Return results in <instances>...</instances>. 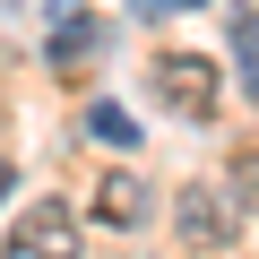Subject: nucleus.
<instances>
[{
  "instance_id": "obj_2",
  "label": "nucleus",
  "mask_w": 259,
  "mask_h": 259,
  "mask_svg": "<svg viewBox=\"0 0 259 259\" xmlns=\"http://www.w3.org/2000/svg\"><path fill=\"white\" fill-rule=\"evenodd\" d=\"M9 250H18V259H78V216H69V199H35V207L18 216V233H9Z\"/></svg>"
},
{
  "instance_id": "obj_8",
  "label": "nucleus",
  "mask_w": 259,
  "mask_h": 259,
  "mask_svg": "<svg viewBox=\"0 0 259 259\" xmlns=\"http://www.w3.org/2000/svg\"><path fill=\"white\" fill-rule=\"evenodd\" d=\"M233 190H242V199L259 207V147H250V156H233Z\"/></svg>"
},
{
  "instance_id": "obj_7",
  "label": "nucleus",
  "mask_w": 259,
  "mask_h": 259,
  "mask_svg": "<svg viewBox=\"0 0 259 259\" xmlns=\"http://www.w3.org/2000/svg\"><path fill=\"white\" fill-rule=\"evenodd\" d=\"M233 52H242V69H250V104H259V18H250V9H233Z\"/></svg>"
},
{
  "instance_id": "obj_4",
  "label": "nucleus",
  "mask_w": 259,
  "mask_h": 259,
  "mask_svg": "<svg viewBox=\"0 0 259 259\" xmlns=\"http://www.w3.org/2000/svg\"><path fill=\"white\" fill-rule=\"evenodd\" d=\"M95 44H104V26H95V18L78 9V0H52V44H44V52H52V69H69V61H87Z\"/></svg>"
},
{
  "instance_id": "obj_9",
  "label": "nucleus",
  "mask_w": 259,
  "mask_h": 259,
  "mask_svg": "<svg viewBox=\"0 0 259 259\" xmlns=\"http://www.w3.org/2000/svg\"><path fill=\"white\" fill-rule=\"evenodd\" d=\"M139 18H173V9H207V0H130Z\"/></svg>"
},
{
  "instance_id": "obj_1",
  "label": "nucleus",
  "mask_w": 259,
  "mask_h": 259,
  "mask_svg": "<svg viewBox=\"0 0 259 259\" xmlns=\"http://www.w3.org/2000/svg\"><path fill=\"white\" fill-rule=\"evenodd\" d=\"M147 87H156L173 112H190V121H199V112H216L225 69H216L207 52H156V61H147Z\"/></svg>"
},
{
  "instance_id": "obj_6",
  "label": "nucleus",
  "mask_w": 259,
  "mask_h": 259,
  "mask_svg": "<svg viewBox=\"0 0 259 259\" xmlns=\"http://www.w3.org/2000/svg\"><path fill=\"white\" fill-rule=\"evenodd\" d=\"M87 130H95L104 147H139V121H130L121 104H95V112H87Z\"/></svg>"
},
{
  "instance_id": "obj_3",
  "label": "nucleus",
  "mask_w": 259,
  "mask_h": 259,
  "mask_svg": "<svg viewBox=\"0 0 259 259\" xmlns=\"http://www.w3.org/2000/svg\"><path fill=\"white\" fill-rule=\"evenodd\" d=\"M173 233H182L190 250H225V242H233V199L207 190V182H190V190L173 199Z\"/></svg>"
},
{
  "instance_id": "obj_5",
  "label": "nucleus",
  "mask_w": 259,
  "mask_h": 259,
  "mask_svg": "<svg viewBox=\"0 0 259 259\" xmlns=\"http://www.w3.org/2000/svg\"><path fill=\"white\" fill-rule=\"evenodd\" d=\"M95 216H104V225H139V216H147L139 173H121V164H112V173H104V190H95Z\"/></svg>"
}]
</instances>
